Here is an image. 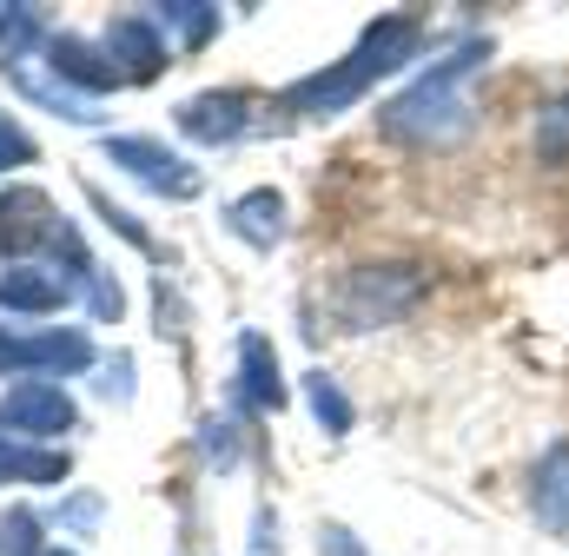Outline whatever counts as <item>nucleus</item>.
<instances>
[{
    "label": "nucleus",
    "mask_w": 569,
    "mask_h": 556,
    "mask_svg": "<svg viewBox=\"0 0 569 556\" xmlns=\"http://www.w3.org/2000/svg\"><path fill=\"white\" fill-rule=\"evenodd\" d=\"M100 47H107V60H113V73H120V87H127V80L146 87V80H159V67H166V33L152 27V13H120Z\"/></svg>",
    "instance_id": "nucleus-7"
},
{
    "label": "nucleus",
    "mask_w": 569,
    "mask_h": 556,
    "mask_svg": "<svg viewBox=\"0 0 569 556\" xmlns=\"http://www.w3.org/2000/svg\"><path fill=\"white\" fill-rule=\"evenodd\" d=\"M152 27L199 53V47L219 33V7H206V0H166V7H152Z\"/></svg>",
    "instance_id": "nucleus-15"
},
{
    "label": "nucleus",
    "mask_w": 569,
    "mask_h": 556,
    "mask_svg": "<svg viewBox=\"0 0 569 556\" xmlns=\"http://www.w3.org/2000/svg\"><path fill=\"white\" fill-rule=\"evenodd\" d=\"M0 556H47L40 550V517L33 510H7L0 517Z\"/></svg>",
    "instance_id": "nucleus-18"
},
{
    "label": "nucleus",
    "mask_w": 569,
    "mask_h": 556,
    "mask_svg": "<svg viewBox=\"0 0 569 556\" xmlns=\"http://www.w3.org/2000/svg\"><path fill=\"white\" fill-rule=\"evenodd\" d=\"M47 556H73V550H47Z\"/></svg>",
    "instance_id": "nucleus-24"
},
{
    "label": "nucleus",
    "mask_w": 569,
    "mask_h": 556,
    "mask_svg": "<svg viewBox=\"0 0 569 556\" xmlns=\"http://www.w3.org/2000/svg\"><path fill=\"white\" fill-rule=\"evenodd\" d=\"M73 291V278H60L53 266H7L0 272V311H60Z\"/></svg>",
    "instance_id": "nucleus-13"
},
{
    "label": "nucleus",
    "mask_w": 569,
    "mask_h": 556,
    "mask_svg": "<svg viewBox=\"0 0 569 556\" xmlns=\"http://www.w3.org/2000/svg\"><path fill=\"white\" fill-rule=\"evenodd\" d=\"M199 437H206V457H212L219 470H232V464H239V424L206 417V424H199Z\"/></svg>",
    "instance_id": "nucleus-20"
},
{
    "label": "nucleus",
    "mask_w": 569,
    "mask_h": 556,
    "mask_svg": "<svg viewBox=\"0 0 569 556\" xmlns=\"http://www.w3.org/2000/svg\"><path fill=\"white\" fill-rule=\"evenodd\" d=\"M47 60H53V73H60L67 93H73V87H80V93H107V87H120L107 47L80 40V33H47Z\"/></svg>",
    "instance_id": "nucleus-11"
},
{
    "label": "nucleus",
    "mask_w": 569,
    "mask_h": 556,
    "mask_svg": "<svg viewBox=\"0 0 569 556\" xmlns=\"http://www.w3.org/2000/svg\"><path fill=\"white\" fill-rule=\"evenodd\" d=\"M483 60H490V40H457V47H450L437 67H425L391 107H378V133L405 139V146H430V152L470 139V127H477L470 80H477Z\"/></svg>",
    "instance_id": "nucleus-2"
},
{
    "label": "nucleus",
    "mask_w": 569,
    "mask_h": 556,
    "mask_svg": "<svg viewBox=\"0 0 569 556\" xmlns=\"http://www.w3.org/2000/svg\"><path fill=\"white\" fill-rule=\"evenodd\" d=\"M93 365V338L87 331H0V371H40V378H67Z\"/></svg>",
    "instance_id": "nucleus-5"
},
{
    "label": "nucleus",
    "mask_w": 569,
    "mask_h": 556,
    "mask_svg": "<svg viewBox=\"0 0 569 556\" xmlns=\"http://www.w3.org/2000/svg\"><path fill=\"white\" fill-rule=\"evenodd\" d=\"M120 172H133L140 186H152V192H166V199H199L206 192V179H199V166L192 159H179V152H166L159 139H140V133H120L100 146Z\"/></svg>",
    "instance_id": "nucleus-4"
},
{
    "label": "nucleus",
    "mask_w": 569,
    "mask_h": 556,
    "mask_svg": "<svg viewBox=\"0 0 569 556\" xmlns=\"http://www.w3.org/2000/svg\"><path fill=\"white\" fill-rule=\"evenodd\" d=\"M530 517L569 544V437H557L530 470Z\"/></svg>",
    "instance_id": "nucleus-10"
},
{
    "label": "nucleus",
    "mask_w": 569,
    "mask_h": 556,
    "mask_svg": "<svg viewBox=\"0 0 569 556\" xmlns=\"http://www.w3.org/2000/svg\"><path fill=\"white\" fill-rule=\"evenodd\" d=\"M33 159H40L33 133H27L20 120H7V113H0V172H13V166H33Z\"/></svg>",
    "instance_id": "nucleus-19"
},
{
    "label": "nucleus",
    "mask_w": 569,
    "mask_h": 556,
    "mask_svg": "<svg viewBox=\"0 0 569 556\" xmlns=\"http://www.w3.org/2000/svg\"><path fill=\"white\" fill-rule=\"evenodd\" d=\"M325 556H365L351 544V530H325Z\"/></svg>",
    "instance_id": "nucleus-23"
},
{
    "label": "nucleus",
    "mask_w": 569,
    "mask_h": 556,
    "mask_svg": "<svg viewBox=\"0 0 569 556\" xmlns=\"http://www.w3.org/2000/svg\"><path fill=\"white\" fill-rule=\"evenodd\" d=\"M305 398H311V417H318L331 437H345V430H351V398L338 391V378L311 371V378H305Z\"/></svg>",
    "instance_id": "nucleus-16"
},
{
    "label": "nucleus",
    "mask_w": 569,
    "mask_h": 556,
    "mask_svg": "<svg viewBox=\"0 0 569 556\" xmlns=\"http://www.w3.org/2000/svg\"><path fill=\"white\" fill-rule=\"evenodd\" d=\"M252 556H279V524L259 517V537H252Z\"/></svg>",
    "instance_id": "nucleus-22"
},
{
    "label": "nucleus",
    "mask_w": 569,
    "mask_h": 556,
    "mask_svg": "<svg viewBox=\"0 0 569 556\" xmlns=\"http://www.w3.org/2000/svg\"><path fill=\"white\" fill-rule=\"evenodd\" d=\"M418 298H425V272H418V266H358V272L338 285L331 311H338V325H351V331H378V325L411 318Z\"/></svg>",
    "instance_id": "nucleus-3"
},
{
    "label": "nucleus",
    "mask_w": 569,
    "mask_h": 556,
    "mask_svg": "<svg viewBox=\"0 0 569 556\" xmlns=\"http://www.w3.org/2000/svg\"><path fill=\"white\" fill-rule=\"evenodd\" d=\"M252 113H259V100L239 93V87H226V93H192L172 120H179V133L199 139V146H226V139H239L252 127Z\"/></svg>",
    "instance_id": "nucleus-8"
},
{
    "label": "nucleus",
    "mask_w": 569,
    "mask_h": 556,
    "mask_svg": "<svg viewBox=\"0 0 569 556\" xmlns=\"http://www.w3.org/2000/svg\"><path fill=\"white\" fill-rule=\"evenodd\" d=\"M53 232H60V212L47 206V192L13 186V192L0 199V252H13V259L47 252V246H53Z\"/></svg>",
    "instance_id": "nucleus-9"
},
{
    "label": "nucleus",
    "mask_w": 569,
    "mask_h": 556,
    "mask_svg": "<svg viewBox=\"0 0 569 556\" xmlns=\"http://www.w3.org/2000/svg\"><path fill=\"white\" fill-rule=\"evenodd\" d=\"M87 298H93V318H120V311H127V291H120V285H113L107 272H93Z\"/></svg>",
    "instance_id": "nucleus-21"
},
{
    "label": "nucleus",
    "mask_w": 569,
    "mask_h": 556,
    "mask_svg": "<svg viewBox=\"0 0 569 556\" xmlns=\"http://www.w3.org/2000/svg\"><path fill=\"white\" fill-rule=\"evenodd\" d=\"M537 152L550 166H569V93H557L543 113H537Z\"/></svg>",
    "instance_id": "nucleus-17"
},
{
    "label": "nucleus",
    "mask_w": 569,
    "mask_h": 556,
    "mask_svg": "<svg viewBox=\"0 0 569 556\" xmlns=\"http://www.w3.org/2000/svg\"><path fill=\"white\" fill-rule=\"evenodd\" d=\"M239 398L252 411H284V371H279V351L266 331H239Z\"/></svg>",
    "instance_id": "nucleus-12"
},
{
    "label": "nucleus",
    "mask_w": 569,
    "mask_h": 556,
    "mask_svg": "<svg viewBox=\"0 0 569 556\" xmlns=\"http://www.w3.org/2000/svg\"><path fill=\"white\" fill-rule=\"evenodd\" d=\"M425 47H430V33H425L418 13H378L338 67L305 73L298 87H284L279 107L298 113V120H331V113H345L351 100H365L378 80H391V73H405L411 60H425Z\"/></svg>",
    "instance_id": "nucleus-1"
},
{
    "label": "nucleus",
    "mask_w": 569,
    "mask_h": 556,
    "mask_svg": "<svg viewBox=\"0 0 569 556\" xmlns=\"http://www.w3.org/2000/svg\"><path fill=\"white\" fill-rule=\"evenodd\" d=\"M0 430H13V437H60V430H73V398L53 378H27V385H13L0 398Z\"/></svg>",
    "instance_id": "nucleus-6"
},
{
    "label": "nucleus",
    "mask_w": 569,
    "mask_h": 556,
    "mask_svg": "<svg viewBox=\"0 0 569 556\" xmlns=\"http://www.w3.org/2000/svg\"><path fill=\"white\" fill-rule=\"evenodd\" d=\"M226 226L246 239V246H279L284 239V199L272 192V186H259V192H239L232 206H226Z\"/></svg>",
    "instance_id": "nucleus-14"
}]
</instances>
